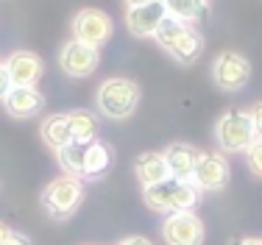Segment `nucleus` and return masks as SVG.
<instances>
[{"label":"nucleus","instance_id":"1a4fd4ad","mask_svg":"<svg viewBox=\"0 0 262 245\" xmlns=\"http://www.w3.org/2000/svg\"><path fill=\"white\" fill-rule=\"evenodd\" d=\"M229 162L221 150H209V153H201L198 156V165H195V173H192V184L198 187L201 192H215V190H223L229 184Z\"/></svg>","mask_w":262,"mask_h":245},{"label":"nucleus","instance_id":"a878e982","mask_svg":"<svg viewBox=\"0 0 262 245\" xmlns=\"http://www.w3.org/2000/svg\"><path fill=\"white\" fill-rule=\"evenodd\" d=\"M117 245H154L148 237H126V240H120Z\"/></svg>","mask_w":262,"mask_h":245},{"label":"nucleus","instance_id":"a211bd4d","mask_svg":"<svg viewBox=\"0 0 262 245\" xmlns=\"http://www.w3.org/2000/svg\"><path fill=\"white\" fill-rule=\"evenodd\" d=\"M42 140L53 150H61L64 145H70L73 137H70V125H67V115L45 117V123H42Z\"/></svg>","mask_w":262,"mask_h":245},{"label":"nucleus","instance_id":"4be33fe9","mask_svg":"<svg viewBox=\"0 0 262 245\" xmlns=\"http://www.w3.org/2000/svg\"><path fill=\"white\" fill-rule=\"evenodd\" d=\"M246 162H248V170L262 179V137H257V140L246 148Z\"/></svg>","mask_w":262,"mask_h":245},{"label":"nucleus","instance_id":"f03ea898","mask_svg":"<svg viewBox=\"0 0 262 245\" xmlns=\"http://www.w3.org/2000/svg\"><path fill=\"white\" fill-rule=\"evenodd\" d=\"M95 103L103 117H109V120H126L140 106V86H137V81L126 78V75L106 78L98 86Z\"/></svg>","mask_w":262,"mask_h":245},{"label":"nucleus","instance_id":"9b49d317","mask_svg":"<svg viewBox=\"0 0 262 245\" xmlns=\"http://www.w3.org/2000/svg\"><path fill=\"white\" fill-rule=\"evenodd\" d=\"M167 17L162 0H154V3H145V6H134V9H126V25L134 36L145 39V36H154L159 28V23Z\"/></svg>","mask_w":262,"mask_h":245},{"label":"nucleus","instance_id":"393cba45","mask_svg":"<svg viewBox=\"0 0 262 245\" xmlns=\"http://www.w3.org/2000/svg\"><path fill=\"white\" fill-rule=\"evenodd\" d=\"M0 245H31V240L26 234H17V231H11L9 237H3V240H0Z\"/></svg>","mask_w":262,"mask_h":245},{"label":"nucleus","instance_id":"ddd939ff","mask_svg":"<svg viewBox=\"0 0 262 245\" xmlns=\"http://www.w3.org/2000/svg\"><path fill=\"white\" fill-rule=\"evenodd\" d=\"M198 156L201 150L187 145V142H173L165 150V162H167V170H170V179H182V181H192V173H195L198 165Z\"/></svg>","mask_w":262,"mask_h":245},{"label":"nucleus","instance_id":"39448f33","mask_svg":"<svg viewBox=\"0 0 262 245\" xmlns=\"http://www.w3.org/2000/svg\"><path fill=\"white\" fill-rule=\"evenodd\" d=\"M251 78V61L237 50H223L212 61V81L226 92H240Z\"/></svg>","mask_w":262,"mask_h":245},{"label":"nucleus","instance_id":"5701e85b","mask_svg":"<svg viewBox=\"0 0 262 245\" xmlns=\"http://www.w3.org/2000/svg\"><path fill=\"white\" fill-rule=\"evenodd\" d=\"M248 115H251V120H254V131H257V137H262V100L248 109Z\"/></svg>","mask_w":262,"mask_h":245},{"label":"nucleus","instance_id":"6ab92c4d","mask_svg":"<svg viewBox=\"0 0 262 245\" xmlns=\"http://www.w3.org/2000/svg\"><path fill=\"white\" fill-rule=\"evenodd\" d=\"M201 50H204V39H201V34H198L195 28H190L187 34L182 36V39L176 42L167 53L173 56V59L179 61V64H192V61H198V56H201Z\"/></svg>","mask_w":262,"mask_h":245},{"label":"nucleus","instance_id":"4468645a","mask_svg":"<svg viewBox=\"0 0 262 245\" xmlns=\"http://www.w3.org/2000/svg\"><path fill=\"white\" fill-rule=\"evenodd\" d=\"M134 175H137V181L142 184V190L159 184V181H165V179H170L165 153H157V150H145V153H140L137 162H134Z\"/></svg>","mask_w":262,"mask_h":245},{"label":"nucleus","instance_id":"412c9836","mask_svg":"<svg viewBox=\"0 0 262 245\" xmlns=\"http://www.w3.org/2000/svg\"><path fill=\"white\" fill-rule=\"evenodd\" d=\"M187 31H190V25L173 20V17H165V20L159 23V28H157V34H154V39H157L165 50H170V48L187 34Z\"/></svg>","mask_w":262,"mask_h":245},{"label":"nucleus","instance_id":"f3484780","mask_svg":"<svg viewBox=\"0 0 262 245\" xmlns=\"http://www.w3.org/2000/svg\"><path fill=\"white\" fill-rule=\"evenodd\" d=\"M67 125H70L73 142H92L98 137V115L90 109L67 112Z\"/></svg>","mask_w":262,"mask_h":245},{"label":"nucleus","instance_id":"dca6fc26","mask_svg":"<svg viewBox=\"0 0 262 245\" xmlns=\"http://www.w3.org/2000/svg\"><path fill=\"white\" fill-rule=\"evenodd\" d=\"M167 17L184 23V25H195L207 17V0H162Z\"/></svg>","mask_w":262,"mask_h":245},{"label":"nucleus","instance_id":"f8f14e48","mask_svg":"<svg viewBox=\"0 0 262 245\" xmlns=\"http://www.w3.org/2000/svg\"><path fill=\"white\" fill-rule=\"evenodd\" d=\"M3 106L11 117L26 120V117L39 115L42 106H45V98H42V92L36 90V86H11L9 95L3 98Z\"/></svg>","mask_w":262,"mask_h":245},{"label":"nucleus","instance_id":"b1692460","mask_svg":"<svg viewBox=\"0 0 262 245\" xmlns=\"http://www.w3.org/2000/svg\"><path fill=\"white\" fill-rule=\"evenodd\" d=\"M9 90H11V75L6 70V64H0V100L9 95Z\"/></svg>","mask_w":262,"mask_h":245},{"label":"nucleus","instance_id":"aec40b11","mask_svg":"<svg viewBox=\"0 0 262 245\" xmlns=\"http://www.w3.org/2000/svg\"><path fill=\"white\" fill-rule=\"evenodd\" d=\"M86 145L90 142H70V145H64L61 150H56V156H59V165L61 170L67 175H78L81 179V170H84V156H86Z\"/></svg>","mask_w":262,"mask_h":245},{"label":"nucleus","instance_id":"c85d7f7f","mask_svg":"<svg viewBox=\"0 0 262 245\" xmlns=\"http://www.w3.org/2000/svg\"><path fill=\"white\" fill-rule=\"evenodd\" d=\"M9 234H11V229L6 223H0V240H3V237H9Z\"/></svg>","mask_w":262,"mask_h":245},{"label":"nucleus","instance_id":"423d86ee","mask_svg":"<svg viewBox=\"0 0 262 245\" xmlns=\"http://www.w3.org/2000/svg\"><path fill=\"white\" fill-rule=\"evenodd\" d=\"M70 31H73V39L84 42V45H92V48H101L112 36V20L101 9H81L73 17Z\"/></svg>","mask_w":262,"mask_h":245},{"label":"nucleus","instance_id":"2eb2a0df","mask_svg":"<svg viewBox=\"0 0 262 245\" xmlns=\"http://www.w3.org/2000/svg\"><path fill=\"white\" fill-rule=\"evenodd\" d=\"M112 167V150L103 145L101 140H92L86 145V156H84V170H81V181H92V179H101V175L109 173Z\"/></svg>","mask_w":262,"mask_h":245},{"label":"nucleus","instance_id":"f257e3e1","mask_svg":"<svg viewBox=\"0 0 262 245\" xmlns=\"http://www.w3.org/2000/svg\"><path fill=\"white\" fill-rule=\"evenodd\" d=\"M142 198L154 212L162 215H173V212H192V206L201 201V190L192 181L182 179H165L154 187L142 190Z\"/></svg>","mask_w":262,"mask_h":245},{"label":"nucleus","instance_id":"cd10ccee","mask_svg":"<svg viewBox=\"0 0 262 245\" xmlns=\"http://www.w3.org/2000/svg\"><path fill=\"white\" fill-rule=\"evenodd\" d=\"M126 9H134V6H145V3H154V0H123Z\"/></svg>","mask_w":262,"mask_h":245},{"label":"nucleus","instance_id":"20e7f679","mask_svg":"<svg viewBox=\"0 0 262 245\" xmlns=\"http://www.w3.org/2000/svg\"><path fill=\"white\" fill-rule=\"evenodd\" d=\"M254 140H257V131L246 109H229L226 115H221L215 125V142L223 153H243Z\"/></svg>","mask_w":262,"mask_h":245},{"label":"nucleus","instance_id":"7ed1b4c3","mask_svg":"<svg viewBox=\"0 0 262 245\" xmlns=\"http://www.w3.org/2000/svg\"><path fill=\"white\" fill-rule=\"evenodd\" d=\"M84 201V181L78 175H59L42 192V206L53 220H67Z\"/></svg>","mask_w":262,"mask_h":245},{"label":"nucleus","instance_id":"6e6552de","mask_svg":"<svg viewBox=\"0 0 262 245\" xmlns=\"http://www.w3.org/2000/svg\"><path fill=\"white\" fill-rule=\"evenodd\" d=\"M162 237L167 245H201L204 223L195 212H173L162 223Z\"/></svg>","mask_w":262,"mask_h":245},{"label":"nucleus","instance_id":"bb28decb","mask_svg":"<svg viewBox=\"0 0 262 245\" xmlns=\"http://www.w3.org/2000/svg\"><path fill=\"white\" fill-rule=\"evenodd\" d=\"M232 245H262V240H254V237H240V240H234Z\"/></svg>","mask_w":262,"mask_h":245},{"label":"nucleus","instance_id":"0eeeda50","mask_svg":"<svg viewBox=\"0 0 262 245\" xmlns=\"http://www.w3.org/2000/svg\"><path fill=\"white\" fill-rule=\"evenodd\" d=\"M98 64H101V50L92 45H84L78 39H70L59 53V67L70 78H86V75L98 70Z\"/></svg>","mask_w":262,"mask_h":245},{"label":"nucleus","instance_id":"9d476101","mask_svg":"<svg viewBox=\"0 0 262 245\" xmlns=\"http://www.w3.org/2000/svg\"><path fill=\"white\" fill-rule=\"evenodd\" d=\"M3 64L11 75V86H36V81L45 73V64L34 50H14Z\"/></svg>","mask_w":262,"mask_h":245}]
</instances>
